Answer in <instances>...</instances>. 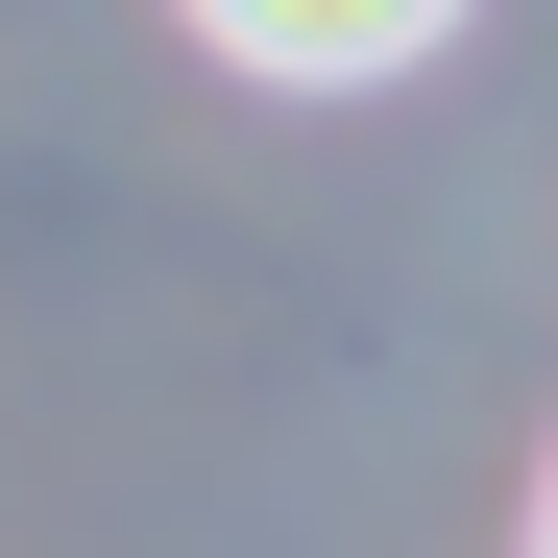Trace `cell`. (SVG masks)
<instances>
[{
	"label": "cell",
	"instance_id": "cell-1",
	"mask_svg": "<svg viewBox=\"0 0 558 558\" xmlns=\"http://www.w3.org/2000/svg\"><path fill=\"white\" fill-rule=\"evenodd\" d=\"M461 25V0H195V49H243V73H316V98H340V73H413Z\"/></svg>",
	"mask_w": 558,
	"mask_h": 558
},
{
	"label": "cell",
	"instance_id": "cell-2",
	"mask_svg": "<svg viewBox=\"0 0 558 558\" xmlns=\"http://www.w3.org/2000/svg\"><path fill=\"white\" fill-rule=\"evenodd\" d=\"M534 558H558V510H534Z\"/></svg>",
	"mask_w": 558,
	"mask_h": 558
}]
</instances>
